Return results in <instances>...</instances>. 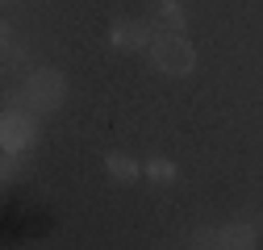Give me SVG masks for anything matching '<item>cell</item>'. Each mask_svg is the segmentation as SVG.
<instances>
[{
  "label": "cell",
  "instance_id": "cell-9",
  "mask_svg": "<svg viewBox=\"0 0 263 250\" xmlns=\"http://www.w3.org/2000/svg\"><path fill=\"white\" fill-rule=\"evenodd\" d=\"M192 246H196V250H221V242H217V234H213V230H201V234L192 238Z\"/></svg>",
  "mask_w": 263,
  "mask_h": 250
},
{
  "label": "cell",
  "instance_id": "cell-2",
  "mask_svg": "<svg viewBox=\"0 0 263 250\" xmlns=\"http://www.w3.org/2000/svg\"><path fill=\"white\" fill-rule=\"evenodd\" d=\"M63 96H67V79H63L54 67H42L25 79V105L29 113H54L63 105Z\"/></svg>",
  "mask_w": 263,
  "mask_h": 250
},
{
  "label": "cell",
  "instance_id": "cell-1",
  "mask_svg": "<svg viewBox=\"0 0 263 250\" xmlns=\"http://www.w3.org/2000/svg\"><path fill=\"white\" fill-rule=\"evenodd\" d=\"M151 62L163 75H188L196 67V50L184 34H159L151 42Z\"/></svg>",
  "mask_w": 263,
  "mask_h": 250
},
{
  "label": "cell",
  "instance_id": "cell-6",
  "mask_svg": "<svg viewBox=\"0 0 263 250\" xmlns=\"http://www.w3.org/2000/svg\"><path fill=\"white\" fill-rule=\"evenodd\" d=\"M155 21H159V25H167L172 34H180V29L188 25V13H184L180 0H155Z\"/></svg>",
  "mask_w": 263,
  "mask_h": 250
},
{
  "label": "cell",
  "instance_id": "cell-7",
  "mask_svg": "<svg viewBox=\"0 0 263 250\" xmlns=\"http://www.w3.org/2000/svg\"><path fill=\"white\" fill-rule=\"evenodd\" d=\"M105 167H109V175H113L117 183H134V179H138V163L129 159V154H121V150L105 154Z\"/></svg>",
  "mask_w": 263,
  "mask_h": 250
},
{
  "label": "cell",
  "instance_id": "cell-3",
  "mask_svg": "<svg viewBox=\"0 0 263 250\" xmlns=\"http://www.w3.org/2000/svg\"><path fill=\"white\" fill-rule=\"evenodd\" d=\"M34 138H38V121H34V113H17V109H9L5 121H0V146H5V154H25L29 146H34Z\"/></svg>",
  "mask_w": 263,
  "mask_h": 250
},
{
  "label": "cell",
  "instance_id": "cell-8",
  "mask_svg": "<svg viewBox=\"0 0 263 250\" xmlns=\"http://www.w3.org/2000/svg\"><path fill=\"white\" fill-rule=\"evenodd\" d=\"M146 175H151L155 183H172V179H176V163H172V159H151V163H146Z\"/></svg>",
  "mask_w": 263,
  "mask_h": 250
},
{
  "label": "cell",
  "instance_id": "cell-4",
  "mask_svg": "<svg viewBox=\"0 0 263 250\" xmlns=\"http://www.w3.org/2000/svg\"><path fill=\"white\" fill-rule=\"evenodd\" d=\"M109 42L117 50H146L151 46V21H113Z\"/></svg>",
  "mask_w": 263,
  "mask_h": 250
},
{
  "label": "cell",
  "instance_id": "cell-5",
  "mask_svg": "<svg viewBox=\"0 0 263 250\" xmlns=\"http://www.w3.org/2000/svg\"><path fill=\"white\" fill-rule=\"evenodd\" d=\"M217 242H221V250H251V242H255V225H247V221L221 225V230H217Z\"/></svg>",
  "mask_w": 263,
  "mask_h": 250
}]
</instances>
